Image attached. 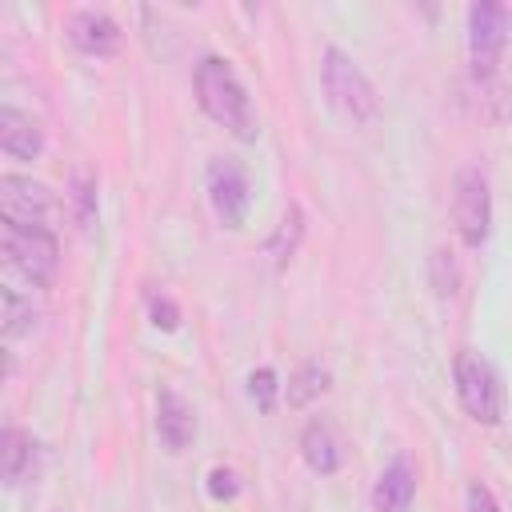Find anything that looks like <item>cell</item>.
Listing matches in <instances>:
<instances>
[{"label": "cell", "instance_id": "cell-1", "mask_svg": "<svg viewBox=\"0 0 512 512\" xmlns=\"http://www.w3.org/2000/svg\"><path fill=\"white\" fill-rule=\"evenodd\" d=\"M192 84H196V100H200L208 120L228 128L236 140H256L260 128H256V112H252L248 88H244V80L236 76V68L224 56H204L196 64Z\"/></svg>", "mask_w": 512, "mask_h": 512}, {"label": "cell", "instance_id": "cell-2", "mask_svg": "<svg viewBox=\"0 0 512 512\" xmlns=\"http://www.w3.org/2000/svg\"><path fill=\"white\" fill-rule=\"evenodd\" d=\"M320 84H324V96H328V104H332V112L340 120L372 124L380 116V96H376L372 80L364 76V68L344 48H324Z\"/></svg>", "mask_w": 512, "mask_h": 512}, {"label": "cell", "instance_id": "cell-3", "mask_svg": "<svg viewBox=\"0 0 512 512\" xmlns=\"http://www.w3.org/2000/svg\"><path fill=\"white\" fill-rule=\"evenodd\" d=\"M452 380H456V396L464 404V412L476 420V424H500L504 420V408H508V392H504V380L500 372L492 368V360H484L480 352L464 348L452 364Z\"/></svg>", "mask_w": 512, "mask_h": 512}, {"label": "cell", "instance_id": "cell-4", "mask_svg": "<svg viewBox=\"0 0 512 512\" xmlns=\"http://www.w3.org/2000/svg\"><path fill=\"white\" fill-rule=\"evenodd\" d=\"M0 252H4L8 272L32 288H48L60 268V244L48 228H8L4 224Z\"/></svg>", "mask_w": 512, "mask_h": 512}, {"label": "cell", "instance_id": "cell-5", "mask_svg": "<svg viewBox=\"0 0 512 512\" xmlns=\"http://www.w3.org/2000/svg\"><path fill=\"white\" fill-rule=\"evenodd\" d=\"M452 220L456 232L468 248H480L492 232V192H488V176L476 164H464L456 172L452 184Z\"/></svg>", "mask_w": 512, "mask_h": 512}, {"label": "cell", "instance_id": "cell-6", "mask_svg": "<svg viewBox=\"0 0 512 512\" xmlns=\"http://www.w3.org/2000/svg\"><path fill=\"white\" fill-rule=\"evenodd\" d=\"M508 28H512V16L504 4L480 0L468 8V60H472V72L480 80H488L496 72L504 44H508Z\"/></svg>", "mask_w": 512, "mask_h": 512}, {"label": "cell", "instance_id": "cell-7", "mask_svg": "<svg viewBox=\"0 0 512 512\" xmlns=\"http://www.w3.org/2000/svg\"><path fill=\"white\" fill-rule=\"evenodd\" d=\"M0 216L8 228H48L52 192L32 176H0Z\"/></svg>", "mask_w": 512, "mask_h": 512}, {"label": "cell", "instance_id": "cell-8", "mask_svg": "<svg viewBox=\"0 0 512 512\" xmlns=\"http://www.w3.org/2000/svg\"><path fill=\"white\" fill-rule=\"evenodd\" d=\"M208 204L216 212V220L224 228H240L244 216H248V204H252V188H248V176L236 160L228 156H216L208 164Z\"/></svg>", "mask_w": 512, "mask_h": 512}, {"label": "cell", "instance_id": "cell-9", "mask_svg": "<svg viewBox=\"0 0 512 512\" xmlns=\"http://www.w3.org/2000/svg\"><path fill=\"white\" fill-rule=\"evenodd\" d=\"M156 436L172 456L184 452L192 444V436H196V412L176 388H160L156 392Z\"/></svg>", "mask_w": 512, "mask_h": 512}, {"label": "cell", "instance_id": "cell-10", "mask_svg": "<svg viewBox=\"0 0 512 512\" xmlns=\"http://www.w3.org/2000/svg\"><path fill=\"white\" fill-rule=\"evenodd\" d=\"M68 40L84 52V56H112L120 48V24L108 12L96 8H80L68 16Z\"/></svg>", "mask_w": 512, "mask_h": 512}, {"label": "cell", "instance_id": "cell-11", "mask_svg": "<svg viewBox=\"0 0 512 512\" xmlns=\"http://www.w3.org/2000/svg\"><path fill=\"white\" fill-rule=\"evenodd\" d=\"M412 500H416V468L408 456H396L372 488V508L376 512H408Z\"/></svg>", "mask_w": 512, "mask_h": 512}, {"label": "cell", "instance_id": "cell-12", "mask_svg": "<svg viewBox=\"0 0 512 512\" xmlns=\"http://www.w3.org/2000/svg\"><path fill=\"white\" fill-rule=\"evenodd\" d=\"M0 148L12 160H36L44 152V132L32 116H24L16 108H0Z\"/></svg>", "mask_w": 512, "mask_h": 512}, {"label": "cell", "instance_id": "cell-13", "mask_svg": "<svg viewBox=\"0 0 512 512\" xmlns=\"http://www.w3.org/2000/svg\"><path fill=\"white\" fill-rule=\"evenodd\" d=\"M300 456L304 464L316 472V476H332L340 468V440H336V428L328 420H308L304 432H300Z\"/></svg>", "mask_w": 512, "mask_h": 512}, {"label": "cell", "instance_id": "cell-14", "mask_svg": "<svg viewBox=\"0 0 512 512\" xmlns=\"http://www.w3.org/2000/svg\"><path fill=\"white\" fill-rule=\"evenodd\" d=\"M300 240H304V212H300V204H288L280 224H276V232L268 236L264 252L272 256L276 268H288V260L300 252Z\"/></svg>", "mask_w": 512, "mask_h": 512}, {"label": "cell", "instance_id": "cell-15", "mask_svg": "<svg viewBox=\"0 0 512 512\" xmlns=\"http://www.w3.org/2000/svg\"><path fill=\"white\" fill-rule=\"evenodd\" d=\"M36 456V444L24 428H4L0 436V472H4V484H20L28 464Z\"/></svg>", "mask_w": 512, "mask_h": 512}, {"label": "cell", "instance_id": "cell-16", "mask_svg": "<svg viewBox=\"0 0 512 512\" xmlns=\"http://www.w3.org/2000/svg\"><path fill=\"white\" fill-rule=\"evenodd\" d=\"M68 204H72V220L80 232H92L96 224V176L88 168H76L68 180Z\"/></svg>", "mask_w": 512, "mask_h": 512}, {"label": "cell", "instance_id": "cell-17", "mask_svg": "<svg viewBox=\"0 0 512 512\" xmlns=\"http://www.w3.org/2000/svg\"><path fill=\"white\" fill-rule=\"evenodd\" d=\"M32 324H36V308H32V300L20 296L16 288H0V332H4V340L24 336Z\"/></svg>", "mask_w": 512, "mask_h": 512}, {"label": "cell", "instance_id": "cell-18", "mask_svg": "<svg viewBox=\"0 0 512 512\" xmlns=\"http://www.w3.org/2000/svg\"><path fill=\"white\" fill-rule=\"evenodd\" d=\"M328 368L324 364H316V360H308L296 376H292V384H288V404L292 408H304L308 400H316L320 392H328Z\"/></svg>", "mask_w": 512, "mask_h": 512}, {"label": "cell", "instance_id": "cell-19", "mask_svg": "<svg viewBox=\"0 0 512 512\" xmlns=\"http://www.w3.org/2000/svg\"><path fill=\"white\" fill-rule=\"evenodd\" d=\"M248 396H252V404H256L260 412H272V408H276V396H280V380H276V372H272V368H256V372H248Z\"/></svg>", "mask_w": 512, "mask_h": 512}, {"label": "cell", "instance_id": "cell-20", "mask_svg": "<svg viewBox=\"0 0 512 512\" xmlns=\"http://www.w3.org/2000/svg\"><path fill=\"white\" fill-rule=\"evenodd\" d=\"M428 268H432V288H436V296H452L456 284H460V272H456L452 256H448L444 248H436L432 260H428Z\"/></svg>", "mask_w": 512, "mask_h": 512}, {"label": "cell", "instance_id": "cell-21", "mask_svg": "<svg viewBox=\"0 0 512 512\" xmlns=\"http://www.w3.org/2000/svg\"><path fill=\"white\" fill-rule=\"evenodd\" d=\"M148 316L160 332H176L180 328V304L164 292H148Z\"/></svg>", "mask_w": 512, "mask_h": 512}, {"label": "cell", "instance_id": "cell-22", "mask_svg": "<svg viewBox=\"0 0 512 512\" xmlns=\"http://www.w3.org/2000/svg\"><path fill=\"white\" fill-rule=\"evenodd\" d=\"M208 492H212V500H232L240 492V484H236V476L228 468H212L208 472Z\"/></svg>", "mask_w": 512, "mask_h": 512}, {"label": "cell", "instance_id": "cell-23", "mask_svg": "<svg viewBox=\"0 0 512 512\" xmlns=\"http://www.w3.org/2000/svg\"><path fill=\"white\" fill-rule=\"evenodd\" d=\"M464 500H468V512H500V508H496V500H492V492H488L480 480H476V484H468Z\"/></svg>", "mask_w": 512, "mask_h": 512}]
</instances>
